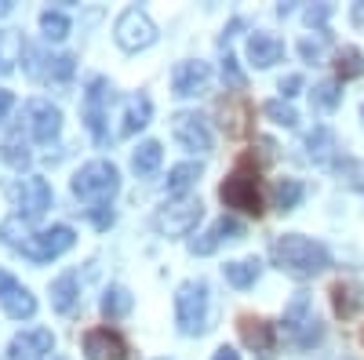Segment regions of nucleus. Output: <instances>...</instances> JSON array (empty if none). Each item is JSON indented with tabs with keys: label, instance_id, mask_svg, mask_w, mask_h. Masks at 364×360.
I'll list each match as a JSON object with an SVG mask.
<instances>
[{
	"label": "nucleus",
	"instance_id": "f3484780",
	"mask_svg": "<svg viewBox=\"0 0 364 360\" xmlns=\"http://www.w3.org/2000/svg\"><path fill=\"white\" fill-rule=\"evenodd\" d=\"M219 116H223L219 124L230 138H245L252 131V106H248L245 95H226L219 102Z\"/></svg>",
	"mask_w": 364,
	"mask_h": 360
},
{
	"label": "nucleus",
	"instance_id": "7c9ffc66",
	"mask_svg": "<svg viewBox=\"0 0 364 360\" xmlns=\"http://www.w3.org/2000/svg\"><path fill=\"white\" fill-rule=\"evenodd\" d=\"M310 102H314V109L331 113V109H336V106L343 102V80H321V84H314Z\"/></svg>",
	"mask_w": 364,
	"mask_h": 360
},
{
	"label": "nucleus",
	"instance_id": "9d476101",
	"mask_svg": "<svg viewBox=\"0 0 364 360\" xmlns=\"http://www.w3.org/2000/svg\"><path fill=\"white\" fill-rule=\"evenodd\" d=\"M200 215H204L200 200H197V197H182L178 204H168V207H161V212H157V219H154V226H157L164 236H190V233L197 229Z\"/></svg>",
	"mask_w": 364,
	"mask_h": 360
},
{
	"label": "nucleus",
	"instance_id": "393cba45",
	"mask_svg": "<svg viewBox=\"0 0 364 360\" xmlns=\"http://www.w3.org/2000/svg\"><path fill=\"white\" fill-rule=\"evenodd\" d=\"M200 160H186V164H175L171 171H168V182H164V190H168V197H182L190 186H197V178H200Z\"/></svg>",
	"mask_w": 364,
	"mask_h": 360
},
{
	"label": "nucleus",
	"instance_id": "6e6552de",
	"mask_svg": "<svg viewBox=\"0 0 364 360\" xmlns=\"http://www.w3.org/2000/svg\"><path fill=\"white\" fill-rule=\"evenodd\" d=\"M4 193L15 200V207L22 212V219H37L51 207V186L44 182L41 175H26V178H15V182L4 186Z\"/></svg>",
	"mask_w": 364,
	"mask_h": 360
},
{
	"label": "nucleus",
	"instance_id": "c9c22d12",
	"mask_svg": "<svg viewBox=\"0 0 364 360\" xmlns=\"http://www.w3.org/2000/svg\"><path fill=\"white\" fill-rule=\"evenodd\" d=\"M77 70V58L73 55H55L48 58V80H70Z\"/></svg>",
	"mask_w": 364,
	"mask_h": 360
},
{
	"label": "nucleus",
	"instance_id": "9b49d317",
	"mask_svg": "<svg viewBox=\"0 0 364 360\" xmlns=\"http://www.w3.org/2000/svg\"><path fill=\"white\" fill-rule=\"evenodd\" d=\"M171 135L178 138L182 149H193V153H211V131L208 120L193 109H178L171 116Z\"/></svg>",
	"mask_w": 364,
	"mask_h": 360
},
{
	"label": "nucleus",
	"instance_id": "f8f14e48",
	"mask_svg": "<svg viewBox=\"0 0 364 360\" xmlns=\"http://www.w3.org/2000/svg\"><path fill=\"white\" fill-rule=\"evenodd\" d=\"M0 306L11 320H29L37 313V298L22 280H15L8 269H0Z\"/></svg>",
	"mask_w": 364,
	"mask_h": 360
},
{
	"label": "nucleus",
	"instance_id": "4c0bfd02",
	"mask_svg": "<svg viewBox=\"0 0 364 360\" xmlns=\"http://www.w3.org/2000/svg\"><path fill=\"white\" fill-rule=\"evenodd\" d=\"M339 171H343V178L353 186V190H360L364 193V160H343L339 164Z\"/></svg>",
	"mask_w": 364,
	"mask_h": 360
},
{
	"label": "nucleus",
	"instance_id": "de8ad7c7",
	"mask_svg": "<svg viewBox=\"0 0 364 360\" xmlns=\"http://www.w3.org/2000/svg\"><path fill=\"white\" fill-rule=\"evenodd\" d=\"M360 113H364V106H360Z\"/></svg>",
	"mask_w": 364,
	"mask_h": 360
},
{
	"label": "nucleus",
	"instance_id": "2f4dec72",
	"mask_svg": "<svg viewBox=\"0 0 364 360\" xmlns=\"http://www.w3.org/2000/svg\"><path fill=\"white\" fill-rule=\"evenodd\" d=\"M336 73H339V80H357L364 73V62H360L357 48H339L336 51Z\"/></svg>",
	"mask_w": 364,
	"mask_h": 360
},
{
	"label": "nucleus",
	"instance_id": "6ab92c4d",
	"mask_svg": "<svg viewBox=\"0 0 364 360\" xmlns=\"http://www.w3.org/2000/svg\"><path fill=\"white\" fill-rule=\"evenodd\" d=\"M284 58V40L281 37H273V33H252L248 37V62L255 70H269V66H277Z\"/></svg>",
	"mask_w": 364,
	"mask_h": 360
},
{
	"label": "nucleus",
	"instance_id": "39448f33",
	"mask_svg": "<svg viewBox=\"0 0 364 360\" xmlns=\"http://www.w3.org/2000/svg\"><path fill=\"white\" fill-rule=\"evenodd\" d=\"M175 324L182 335H204L208 332V284L204 280H182L175 291Z\"/></svg>",
	"mask_w": 364,
	"mask_h": 360
},
{
	"label": "nucleus",
	"instance_id": "4be33fe9",
	"mask_svg": "<svg viewBox=\"0 0 364 360\" xmlns=\"http://www.w3.org/2000/svg\"><path fill=\"white\" fill-rule=\"evenodd\" d=\"M237 327H240V339H245L248 349H255V353H269L273 349V324L269 320L245 313V317L237 320Z\"/></svg>",
	"mask_w": 364,
	"mask_h": 360
},
{
	"label": "nucleus",
	"instance_id": "f03ea898",
	"mask_svg": "<svg viewBox=\"0 0 364 360\" xmlns=\"http://www.w3.org/2000/svg\"><path fill=\"white\" fill-rule=\"evenodd\" d=\"M269 258L273 266L281 269V273L295 277V280H310L317 273H324V269L331 266V255L328 248L321 244V240H310L302 233H284L269 244Z\"/></svg>",
	"mask_w": 364,
	"mask_h": 360
},
{
	"label": "nucleus",
	"instance_id": "f257e3e1",
	"mask_svg": "<svg viewBox=\"0 0 364 360\" xmlns=\"http://www.w3.org/2000/svg\"><path fill=\"white\" fill-rule=\"evenodd\" d=\"M0 240H4L8 248L22 251L29 262H51V258H58L63 251H70V248H73L77 233H73L70 226L33 229V226H29V219L11 215V219L0 222Z\"/></svg>",
	"mask_w": 364,
	"mask_h": 360
},
{
	"label": "nucleus",
	"instance_id": "a19ab883",
	"mask_svg": "<svg viewBox=\"0 0 364 360\" xmlns=\"http://www.w3.org/2000/svg\"><path fill=\"white\" fill-rule=\"evenodd\" d=\"M302 92V77L299 73H288V77H281V99L288 102V99H295Z\"/></svg>",
	"mask_w": 364,
	"mask_h": 360
},
{
	"label": "nucleus",
	"instance_id": "aec40b11",
	"mask_svg": "<svg viewBox=\"0 0 364 360\" xmlns=\"http://www.w3.org/2000/svg\"><path fill=\"white\" fill-rule=\"evenodd\" d=\"M306 153H310V160H314V164H321V168L336 164V160H339V142H336V131L324 128V124H317V128L306 135Z\"/></svg>",
	"mask_w": 364,
	"mask_h": 360
},
{
	"label": "nucleus",
	"instance_id": "ea45409f",
	"mask_svg": "<svg viewBox=\"0 0 364 360\" xmlns=\"http://www.w3.org/2000/svg\"><path fill=\"white\" fill-rule=\"evenodd\" d=\"M324 40H328V33H321L317 40H310V37H306V40L299 44V55L306 58V62H317V58H321V51H324Z\"/></svg>",
	"mask_w": 364,
	"mask_h": 360
},
{
	"label": "nucleus",
	"instance_id": "f704fd0d",
	"mask_svg": "<svg viewBox=\"0 0 364 360\" xmlns=\"http://www.w3.org/2000/svg\"><path fill=\"white\" fill-rule=\"evenodd\" d=\"M302 197H306V186H302L299 178H284V182L277 186V207L281 212H295Z\"/></svg>",
	"mask_w": 364,
	"mask_h": 360
},
{
	"label": "nucleus",
	"instance_id": "a211bd4d",
	"mask_svg": "<svg viewBox=\"0 0 364 360\" xmlns=\"http://www.w3.org/2000/svg\"><path fill=\"white\" fill-rule=\"evenodd\" d=\"M240 233H245V226H240L237 219H230V215H223L219 222H211V229H204L200 236L190 240V255H211L223 240H237Z\"/></svg>",
	"mask_w": 364,
	"mask_h": 360
},
{
	"label": "nucleus",
	"instance_id": "20e7f679",
	"mask_svg": "<svg viewBox=\"0 0 364 360\" xmlns=\"http://www.w3.org/2000/svg\"><path fill=\"white\" fill-rule=\"evenodd\" d=\"M255 157H240L233 175L226 178V182L219 186V200L226 207H233V212H245V215H262L266 212V204H262V193H259V171H252Z\"/></svg>",
	"mask_w": 364,
	"mask_h": 360
},
{
	"label": "nucleus",
	"instance_id": "c756f323",
	"mask_svg": "<svg viewBox=\"0 0 364 360\" xmlns=\"http://www.w3.org/2000/svg\"><path fill=\"white\" fill-rule=\"evenodd\" d=\"M22 55H26L22 37L15 33V29H0V77L11 73V70H15V62H18Z\"/></svg>",
	"mask_w": 364,
	"mask_h": 360
},
{
	"label": "nucleus",
	"instance_id": "c03bdc74",
	"mask_svg": "<svg viewBox=\"0 0 364 360\" xmlns=\"http://www.w3.org/2000/svg\"><path fill=\"white\" fill-rule=\"evenodd\" d=\"M211 360H240V353H237V349H230V346H219L215 353H211Z\"/></svg>",
	"mask_w": 364,
	"mask_h": 360
},
{
	"label": "nucleus",
	"instance_id": "bb28decb",
	"mask_svg": "<svg viewBox=\"0 0 364 360\" xmlns=\"http://www.w3.org/2000/svg\"><path fill=\"white\" fill-rule=\"evenodd\" d=\"M128 313H132V291L120 288V284H109L102 291V317L106 320H120V317H128Z\"/></svg>",
	"mask_w": 364,
	"mask_h": 360
},
{
	"label": "nucleus",
	"instance_id": "0eeeda50",
	"mask_svg": "<svg viewBox=\"0 0 364 360\" xmlns=\"http://www.w3.org/2000/svg\"><path fill=\"white\" fill-rule=\"evenodd\" d=\"M284 332H288L299 346L321 342L324 327H321V320L314 317V306H310V295H306V291H295V298L288 302V310H284Z\"/></svg>",
	"mask_w": 364,
	"mask_h": 360
},
{
	"label": "nucleus",
	"instance_id": "b1692460",
	"mask_svg": "<svg viewBox=\"0 0 364 360\" xmlns=\"http://www.w3.org/2000/svg\"><path fill=\"white\" fill-rule=\"evenodd\" d=\"M223 273H226V284L230 288H252L259 277H262V262L259 258H237V262H226L223 266Z\"/></svg>",
	"mask_w": 364,
	"mask_h": 360
},
{
	"label": "nucleus",
	"instance_id": "79ce46f5",
	"mask_svg": "<svg viewBox=\"0 0 364 360\" xmlns=\"http://www.w3.org/2000/svg\"><path fill=\"white\" fill-rule=\"evenodd\" d=\"M87 219L95 222L99 229H109L113 226V212H109V207H95V212H87Z\"/></svg>",
	"mask_w": 364,
	"mask_h": 360
},
{
	"label": "nucleus",
	"instance_id": "37998d69",
	"mask_svg": "<svg viewBox=\"0 0 364 360\" xmlns=\"http://www.w3.org/2000/svg\"><path fill=\"white\" fill-rule=\"evenodd\" d=\"M11 106H15V95H11V92H4V87H0V124H4V116L11 113Z\"/></svg>",
	"mask_w": 364,
	"mask_h": 360
},
{
	"label": "nucleus",
	"instance_id": "49530a36",
	"mask_svg": "<svg viewBox=\"0 0 364 360\" xmlns=\"http://www.w3.org/2000/svg\"><path fill=\"white\" fill-rule=\"evenodd\" d=\"M44 360H63V356H55V353H51V356H44Z\"/></svg>",
	"mask_w": 364,
	"mask_h": 360
},
{
	"label": "nucleus",
	"instance_id": "cd10ccee",
	"mask_svg": "<svg viewBox=\"0 0 364 360\" xmlns=\"http://www.w3.org/2000/svg\"><path fill=\"white\" fill-rule=\"evenodd\" d=\"M77 306V273H63L51 284V310L55 313H70Z\"/></svg>",
	"mask_w": 364,
	"mask_h": 360
},
{
	"label": "nucleus",
	"instance_id": "ddd939ff",
	"mask_svg": "<svg viewBox=\"0 0 364 360\" xmlns=\"http://www.w3.org/2000/svg\"><path fill=\"white\" fill-rule=\"evenodd\" d=\"M58 128H63V113H58V106H51L48 99L26 102V131L33 135L37 142H51L58 135Z\"/></svg>",
	"mask_w": 364,
	"mask_h": 360
},
{
	"label": "nucleus",
	"instance_id": "423d86ee",
	"mask_svg": "<svg viewBox=\"0 0 364 360\" xmlns=\"http://www.w3.org/2000/svg\"><path fill=\"white\" fill-rule=\"evenodd\" d=\"M113 40L124 51H142V48H149L157 40V26L142 8H124L120 18H117V26H113Z\"/></svg>",
	"mask_w": 364,
	"mask_h": 360
},
{
	"label": "nucleus",
	"instance_id": "e433bc0d",
	"mask_svg": "<svg viewBox=\"0 0 364 360\" xmlns=\"http://www.w3.org/2000/svg\"><path fill=\"white\" fill-rule=\"evenodd\" d=\"M331 11H336L331 4H314V8H306V15H302V18H306V26H317V33H328L324 26H328Z\"/></svg>",
	"mask_w": 364,
	"mask_h": 360
},
{
	"label": "nucleus",
	"instance_id": "72a5a7b5",
	"mask_svg": "<svg viewBox=\"0 0 364 360\" xmlns=\"http://www.w3.org/2000/svg\"><path fill=\"white\" fill-rule=\"evenodd\" d=\"M262 113L273 120V124H281V128H295V124H299L295 106H291V102H284V99H269V102L262 106Z\"/></svg>",
	"mask_w": 364,
	"mask_h": 360
},
{
	"label": "nucleus",
	"instance_id": "dca6fc26",
	"mask_svg": "<svg viewBox=\"0 0 364 360\" xmlns=\"http://www.w3.org/2000/svg\"><path fill=\"white\" fill-rule=\"evenodd\" d=\"M84 356L87 360H124L128 342L117 332H109V327H91V332L84 335Z\"/></svg>",
	"mask_w": 364,
	"mask_h": 360
},
{
	"label": "nucleus",
	"instance_id": "473e14b6",
	"mask_svg": "<svg viewBox=\"0 0 364 360\" xmlns=\"http://www.w3.org/2000/svg\"><path fill=\"white\" fill-rule=\"evenodd\" d=\"M41 29H44V37H48V40H63V37L70 33V18H66V11H55V8L41 11Z\"/></svg>",
	"mask_w": 364,
	"mask_h": 360
},
{
	"label": "nucleus",
	"instance_id": "2eb2a0df",
	"mask_svg": "<svg viewBox=\"0 0 364 360\" xmlns=\"http://www.w3.org/2000/svg\"><path fill=\"white\" fill-rule=\"evenodd\" d=\"M55 339L48 327H33V332H18L8 346V360H44L51 356Z\"/></svg>",
	"mask_w": 364,
	"mask_h": 360
},
{
	"label": "nucleus",
	"instance_id": "412c9836",
	"mask_svg": "<svg viewBox=\"0 0 364 360\" xmlns=\"http://www.w3.org/2000/svg\"><path fill=\"white\" fill-rule=\"evenodd\" d=\"M149 113H154V102H149L142 92L124 99V116H120V138H132L135 131H142L149 124Z\"/></svg>",
	"mask_w": 364,
	"mask_h": 360
},
{
	"label": "nucleus",
	"instance_id": "a878e982",
	"mask_svg": "<svg viewBox=\"0 0 364 360\" xmlns=\"http://www.w3.org/2000/svg\"><path fill=\"white\" fill-rule=\"evenodd\" d=\"M0 157H4V164H11V168H29V160H33V153H29V142H26V135H22V128H15L4 142H0Z\"/></svg>",
	"mask_w": 364,
	"mask_h": 360
},
{
	"label": "nucleus",
	"instance_id": "58836bf2",
	"mask_svg": "<svg viewBox=\"0 0 364 360\" xmlns=\"http://www.w3.org/2000/svg\"><path fill=\"white\" fill-rule=\"evenodd\" d=\"M223 80H226L230 87H237V92L245 87V73H240V66H237V58H233V55L223 58Z\"/></svg>",
	"mask_w": 364,
	"mask_h": 360
},
{
	"label": "nucleus",
	"instance_id": "c85d7f7f",
	"mask_svg": "<svg viewBox=\"0 0 364 360\" xmlns=\"http://www.w3.org/2000/svg\"><path fill=\"white\" fill-rule=\"evenodd\" d=\"M161 157H164L161 142L146 138V142L135 149V153H132V171H135V175H154V171L161 168Z\"/></svg>",
	"mask_w": 364,
	"mask_h": 360
},
{
	"label": "nucleus",
	"instance_id": "5701e85b",
	"mask_svg": "<svg viewBox=\"0 0 364 360\" xmlns=\"http://www.w3.org/2000/svg\"><path fill=\"white\" fill-rule=\"evenodd\" d=\"M331 306H336L339 317H357L360 306H364V284L357 280H339L336 288H331Z\"/></svg>",
	"mask_w": 364,
	"mask_h": 360
},
{
	"label": "nucleus",
	"instance_id": "09e8293b",
	"mask_svg": "<svg viewBox=\"0 0 364 360\" xmlns=\"http://www.w3.org/2000/svg\"><path fill=\"white\" fill-rule=\"evenodd\" d=\"M161 360H168V356H161Z\"/></svg>",
	"mask_w": 364,
	"mask_h": 360
},
{
	"label": "nucleus",
	"instance_id": "7ed1b4c3",
	"mask_svg": "<svg viewBox=\"0 0 364 360\" xmlns=\"http://www.w3.org/2000/svg\"><path fill=\"white\" fill-rule=\"evenodd\" d=\"M73 197L80 204H87V212H95V207H109V200L117 197L120 190V171L117 164L109 160H87L77 175H73V182H70Z\"/></svg>",
	"mask_w": 364,
	"mask_h": 360
},
{
	"label": "nucleus",
	"instance_id": "4468645a",
	"mask_svg": "<svg viewBox=\"0 0 364 360\" xmlns=\"http://www.w3.org/2000/svg\"><path fill=\"white\" fill-rule=\"evenodd\" d=\"M208 80H211L208 62H200V58H186V62H178L175 73H171V92L178 99H193V95L208 92Z\"/></svg>",
	"mask_w": 364,
	"mask_h": 360
},
{
	"label": "nucleus",
	"instance_id": "1a4fd4ad",
	"mask_svg": "<svg viewBox=\"0 0 364 360\" xmlns=\"http://www.w3.org/2000/svg\"><path fill=\"white\" fill-rule=\"evenodd\" d=\"M113 102V84L106 77H91L87 80V92H84V124L91 131L99 146L106 142V113Z\"/></svg>",
	"mask_w": 364,
	"mask_h": 360
},
{
	"label": "nucleus",
	"instance_id": "a18cd8bd",
	"mask_svg": "<svg viewBox=\"0 0 364 360\" xmlns=\"http://www.w3.org/2000/svg\"><path fill=\"white\" fill-rule=\"evenodd\" d=\"M15 11V4H11V0H0V18H4V15H11Z\"/></svg>",
	"mask_w": 364,
	"mask_h": 360
}]
</instances>
